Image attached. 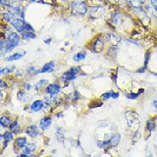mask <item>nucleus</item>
<instances>
[{
	"label": "nucleus",
	"instance_id": "obj_42",
	"mask_svg": "<svg viewBox=\"0 0 157 157\" xmlns=\"http://www.w3.org/2000/svg\"><path fill=\"white\" fill-rule=\"evenodd\" d=\"M64 116V114H63V112H60V113H57L56 114V117L57 118H62Z\"/></svg>",
	"mask_w": 157,
	"mask_h": 157
},
{
	"label": "nucleus",
	"instance_id": "obj_43",
	"mask_svg": "<svg viewBox=\"0 0 157 157\" xmlns=\"http://www.w3.org/2000/svg\"><path fill=\"white\" fill-rule=\"evenodd\" d=\"M50 42H51V38H46V39H44V43L49 44Z\"/></svg>",
	"mask_w": 157,
	"mask_h": 157
},
{
	"label": "nucleus",
	"instance_id": "obj_28",
	"mask_svg": "<svg viewBox=\"0 0 157 157\" xmlns=\"http://www.w3.org/2000/svg\"><path fill=\"white\" fill-rule=\"evenodd\" d=\"M17 97H18V99H19V100L24 101V102H26L27 99H28L27 93L25 92L24 90H19L18 93H17Z\"/></svg>",
	"mask_w": 157,
	"mask_h": 157
},
{
	"label": "nucleus",
	"instance_id": "obj_34",
	"mask_svg": "<svg viewBox=\"0 0 157 157\" xmlns=\"http://www.w3.org/2000/svg\"><path fill=\"white\" fill-rule=\"evenodd\" d=\"M112 93H113V90H110V91H108V92H105V93H103L102 94V99H109V98H112Z\"/></svg>",
	"mask_w": 157,
	"mask_h": 157
},
{
	"label": "nucleus",
	"instance_id": "obj_16",
	"mask_svg": "<svg viewBox=\"0 0 157 157\" xmlns=\"http://www.w3.org/2000/svg\"><path fill=\"white\" fill-rule=\"evenodd\" d=\"M156 129V122L153 119H149L146 121V130L149 132H153Z\"/></svg>",
	"mask_w": 157,
	"mask_h": 157
},
{
	"label": "nucleus",
	"instance_id": "obj_22",
	"mask_svg": "<svg viewBox=\"0 0 157 157\" xmlns=\"http://www.w3.org/2000/svg\"><path fill=\"white\" fill-rule=\"evenodd\" d=\"M97 146L99 148H108L111 147V140H97Z\"/></svg>",
	"mask_w": 157,
	"mask_h": 157
},
{
	"label": "nucleus",
	"instance_id": "obj_5",
	"mask_svg": "<svg viewBox=\"0 0 157 157\" xmlns=\"http://www.w3.org/2000/svg\"><path fill=\"white\" fill-rule=\"evenodd\" d=\"M44 106H45V102L43 100L38 99V100H34L31 104V106H29V108H31V110L33 112H39L43 109Z\"/></svg>",
	"mask_w": 157,
	"mask_h": 157
},
{
	"label": "nucleus",
	"instance_id": "obj_17",
	"mask_svg": "<svg viewBox=\"0 0 157 157\" xmlns=\"http://www.w3.org/2000/svg\"><path fill=\"white\" fill-rule=\"evenodd\" d=\"M0 124L3 128H7L11 125V121H10V118L6 115H2L0 117Z\"/></svg>",
	"mask_w": 157,
	"mask_h": 157
},
{
	"label": "nucleus",
	"instance_id": "obj_41",
	"mask_svg": "<svg viewBox=\"0 0 157 157\" xmlns=\"http://www.w3.org/2000/svg\"><path fill=\"white\" fill-rule=\"evenodd\" d=\"M111 4H118V3H120L121 0H108Z\"/></svg>",
	"mask_w": 157,
	"mask_h": 157
},
{
	"label": "nucleus",
	"instance_id": "obj_20",
	"mask_svg": "<svg viewBox=\"0 0 157 157\" xmlns=\"http://www.w3.org/2000/svg\"><path fill=\"white\" fill-rule=\"evenodd\" d=\"M9 129L13 134H19L20 132V125L17 121H14L13 123H11V125L9 126Z\"/></svg>",
	"mask_w": 157,
	"mask_h": 157
},
{
	"label": "nucleus",
	"instance_id": "obj_46",
	"mask_svg": "<svg viewBox=\"0 0 157 157\" xmlns=\"http://www.w3.org/2000/svg\"><path fill=\"white\" fill-rule=\"evenodd\" d=\"M116 78H117V76H116V75H113V76H112V80L115 82V81H116Z\"/></svg>",
	"mask_w": 157,
	"mask_h": 157
},
{
	"label": "nucleus",
	"instance_id": "obj_4",
	"mask_svg": "<svg viewBox=\"0 0 157 157\" xmlns=\"http://www.w3.org/2000/svg\"><path fill=\"white\" fill-rule=\"evenodd\" d=\"M51 124H52L51 117H49V116L43 117V118H41V120L39 121V128H40L42 131H46L50 128Z\"/></svg>",
	"mask_w": 157,
	"mask_h": 157
},
{
	"label": "nucleus",
	"instance_id": "obj_29",
	"mask_svg": "<svg viewBox=\"0 0 157 157\" xmlns=\"http://www.w3.org/2000/svg\"><path fill=\"white\" fill-rule=\"evenodd\" d=\"M56 137H57V140L59 142H63L64 141V134H63V130L61 129V128H58V129H57Z\"/></svg>",
	"mask_w": 157,
	"mask_h": 157
},
{
	"label": "nucleus",
	"instance_id": "obj_9",
	"mask_svg": "<svg viewBox=\"0 0 157 157\" xmlns=\"http://www.w3.org/2000/svg\"><path fill=\"white\" fill-rule=\"evenodd\" d=\"M26 134L32 137H36L38 136V129L36 125H31L26 129Z\"/></svg>",
	"mask_w": 157,
	"mask_h": 157
},
{
	"label": "nucleus",
	"instance_id": "obj_31",
	"mask_svg": "<svg viewBox=\"0 0 157 157\" xmlns=\"http://www.w3.org/2000/svg\"><path fill=\"white\" fill-rule=\"evenodd\" d=\"M69 98H70V99L73 100V101H76V100L78 99V98H80V93H78V91H73L72 93L69 94Z\"/></svg>",
	"mask_w": 157,
	"mask_h": 157
},
{
	"label": "nucleus",
	"instance_id": "obj_19",
	"mask_svg": "<svg viewBox=\"0 0 157 157\" xmlns=\"http://www.w3.org/2000/svg\"><path fill=\"white\" fill-rule=\"evenodd\" d=\"M22 38L25 39V40H31V39L36 38V33L32 32H24L22 33Z\"/></svg>",
	"mask_w": 157,
	"mask_h": 157
},
{
	"label": "nucleus",
	"instance_id": "obj_6",
	"mask_svg": "<svg viewBox=\"0 0 157 157\" xmlns=\"http://www.w3.org/2000/svg\"><path fill=\"white\" fill-rule=\"evenodd\" d=\"M103 46H104V39L101 36H98L93 42V51L96 53L100 52L103 49Z\"/></svg>",
	"mask_w": 157,
	"mask_h": 157
},
{
	"label": "nucleus",
	"instance_id": "obj_33",
	"mask_svg": "<svg viewBox=\"0 0 157 157\" xmlns=\"http://www.w3.org/2000/svg\"><path fill=\"white\" fill-rule=\"evenodd\" d=\"M149 59H150V51H147L144 55V67L147 68V65H148V62H149Z\"/></svg>",
	"mask_w": 157,
	"mask_h": 157
},
{
	"label": "nucleus",
	"instance_id": "obj_2",
	"mask_svg": "<svg viewBox=\"0 0 157 157\" xmlns=\"http://www.w3.org/2000/svg\"><path fill=\"white\" fill-rule=\"evenodd\" d=\"M20 36L16 33H11L9 34V36L6 38V51L7 52H10L12 51L13 49L16 47L19 42H20Z\"/></svg>",
	"mask_w": 157,
	"mask_h": 157
},
{
	"label": "nucleus",
	"instance_id": "obj_10",
	"mask_svg": "<svg viewBox=\"0 0 157 157\" xmlns=\"http://www.w3.org/2000/svg\"><path fill=\"white\" fill-rule=\"evenodd\" d=\"M36 150V145L34 144H27L23 148V153L29 156V155H32Z\"/></svg>",
	"mask_w": 157,
	"mask_h": 157
},
{
	"label": "nucleus",
	"instance_id": "obj_24",
	"mask_svg": "<svg viewBox=\"0 0 157 157\" xmlns=\"http://www.w3.org/2000/svg\"><path fill=\"white\" fill-rule=\"evenodd\" d=\"M131 36L134 38V40H140V39L144 37L140 31H136V29H132V33H131Z\"/></svg>",
	"mask_w": 157,
	"mask_h": 157
},
{
	"label": "nucleus",
	"instance_id": "obj_12",
	"mask_svg": "<svg viewBox=\"0 0 157 157\" xmlns=\"http://www.w3.org/2000/svg\"><path fill=\"white\" fill-rule=\"evenodd\" d=\"M77 78V74H74L70 71L65 72L62 75V81H65V82H71L73 80H76Z\"/></svg>",
	"mask_w": 157,
	"mask_h": 157
},
{
	"label": "nucleus",
	"instance_id": "obj_7",
	"mask_svg": "<svg viewBox=\"0 0 157 157\" xmlns=\"http://www.w3.org/2000/svg\"><path fill=\"white\" fill-rule=\"evenodd\" d=\"M45 91L48 94H58L59 91H60V86L57 85V83H50L45 87Z\"/></svg>",
	"mask_w": 157,
	"mask_h": 157
},
{
	"label": "nucleus",
	"instance_id": "obj_1",
	"mask_svg": "<svg viewBox=\"0 0 157 157\" xmlns=\"http://www.w3.org/2000/svg\"><path fill=\"white\" fill-rule=\"evenodd\" d=\"M72 7V14L73 15H81V16H85L88 12V5L85 0H74L71 2Z\"/></svg>",
	"mask_w": 157,
	"mask_h": 157
},
{
	"label": "nucleus",
	"instance_id": "obj_11",
	"mask_svg": "<svg viewBox=\"0 0 157 157\" xmlns=\"http://www.w3.org/2000/svg\"><path fill=\"white\" fill-rule=\"evenodd\" d=\"M54 68H55V63L54 62L46 63L40 69V73H52L54 71Z\"/></svg>",
	"mask_w": 157,
	"mask_h": 157
},
{
	"label": "nucleus",
	"instance_id": "obj_8",
	"mask_svg": "<svg viewBox=\"0 0 157 157\" xmlns=\"http://www.w3.org/2000/svg\"><path fill=\"white\" fill-rule=\"evenodd\" d=\"M105 37H106V40L111 42V44H112L113 46L118 45V43L121 41V37L116 36L115 33H107L106 36H105Z\"/></svg>",
	"mask_w": 157,
	"mask_h": 157
},
{
	"label": "nucleus",
	"instance_id": "obj_39",
	"mask_svg": "<svg viewBox=\"0 0 157 157\" xmlns=\"http://www.w3.org/2000/svg\"><path fill=\"white\" fill-rule=\"evenodd\" d=\"M24 87L26 88V90H31V88H32V86L29 85V83L25 82V83H24Z\"/></svg>",
	"mask_w": 157,
	"mask_h": 157
},
{
	"label": "nucleus",
	"instance_id": "obj_25",
	"mask_svg": "<svg viewBox=\"0 0 157 157\" xmlns=\"http://www.w3.org/2000/svg\"><path fill=\"white\" fill-rule=\"evenodd\" d=\"M129 2L131 4L132 8H134V7H141V6H144V5L145 4V2H144L142 0H129Z\"/></svg>",
	"mask_w": 157,
	"mask_h": 157
},
{
	"label": "nucleus",
	"instance_id": "obj_27",
	"mask_svg": "<svg viewBox=\"0 0 157 157\" xmlns=\"http://www.w3.org/2000/svg\"><path fill=\"white\" fill-rule=\"evenodd\" d=\"M15 70H16V67L15 66H9V67H5V68H2L1 71H0V74L1 75H4V74H10L14 72Z\"/></svg>",
	"mask_w": 157,
	"mask_h": 157
},
{
	"label": "nucleus",
	"instance_id": "obj_15",
	"mask_svg": "<svg viewBox=\"0 0 157 157\" xmlns=\"http://www.w3.org/2000/svg\"><path fill=\"white\" fill-rule=\"evenodd\" d=\"M86 4L88 7H93V6H104L105 1L104 0H86Z\"/></svg>",
	"mask_w": 157,
	"mask_h": 157
},
{
	"label": "nucleus",
	"instance_id": "obj_44",
	"mask_svg": "<svg viewBox=\"0 0 157 157\" xmlns=\"http://www.w3.org/2000/svg\"><path fill=\"white\" fill-rule=\"evenodd\" d=\"M152 104H153V106H154V108L157 110V100H154L153 102H152Z\"/></svg>",
	"mask_w": 157,
	"mask_h": 157
},
{
	"label": "nucleus",
	"instance_id": "obj_40",
	"mask_svg": "<svg viewBox=\"0 0 157 157\" xmlns=\"http://www.w3.org/2000/svg\"><path fill=\"white\" fill-rule=\"evenodd\" d=\"M119 92H114V91H113V93H112V98H115V99H116V98H118V97H119Z\"/></svg>",
	"mask_w": 157,
	"mask_h": 157
},
{
	"label": "nucleus",
	"instance_id": "obj_32",
	"mask_svg": "<svg viewBox=\"0 0 157 157\" xmlns=\"http://www.w3.org/2000/svg\"><path fill=\"white\" fill-rule=\"evenodd\" d=\"M48 83V81L47 80H41V81H39L36 85V90H39L40 87H42V86L44 85H47Z\"/></svg>",
	"mask_w": 157,
	"mask_h": 157
},
{
	"label": "nucleus",
	"instance_id": "obj_35",
	"mask_svg": "<svg viewBox=\"0 0 157 157\" xmlns=\"http://www.w3.org/2000/svg\"><path fill=\"white\" fill-rule=\"evenodd\" d=\"M0 4L2 5V6H9L10 4H11V0H0Z\"/></svg>",
	"mask_w": 157,
	"mask_h": 157
},
{
	"label": "nucleus",
	"instance_id": "obj_18",
	"mask_svg": "<svg viewBox=\"0 0 157 157\" xmlns=\"http://www.w3.org/2000/svg\"><path fill=\"white\" fill-rule=\"evenodd\" d=\"M110 140H111V147H115V146H117L118 144H119L120 140H121V136H120V134H115V135H113V136H111Z\"/></svg>",
	"mask_w": 157,
	"mask_h": 157
},
{
	"label": "nucleus",
	"instance_id": "obj_45",
	"mask_svg": "<svg viewBox=\"0 0 157 157\" xmlns=\"http://www.w3.org/2000/svg\"><path fill=\"white\" fill-rule=\"evenodd\" d=\"M144 88H140V90H139V93H140V94H141V93H144Z\"/></svg>",
	"mask_w": 157,
	"mask_h": 157
},
{
	"label": "nucleus",
	"instance_id": "obj_21",
	"mask_svg": "<svg viewBox=\"0 0 157 157\" xmlns=\"http://www.w3.org/2000/svg\"><path fill=\"white\" fill-rule=\"evenodd\" d=\"M86 57V52L82 51V52H78V53L75 54L73 59H74V61H75V62H80L82 60H85Z\"/></svg>",
	"mask_w": 157,
	"mask_h": 157
},
{
	"label": "nucleus",
	"instance_id": "obj_36",
	"mask_svg": "<svg viewBox=\"0 0 157 157\" xmlns=\"http://www.w3.org/2000/svg\"><path fill=\"white\" fill-rule=\"evenodd\" d=\"M69 71L74 73V74H78V72H80V68H78V67H71Z\"/></svg>",
	"mask_w": 157,
	"mask_h": 157
},
{
	"label": "nucleus",
	"instance_id": "obj_38",
	"mask_svg": "<svg viewBox=\"0 0 157 157\" xmlns=\"http://www.w3.org/2000/svg\"><path fill=\"white\" fill-rule=\"evenodd\" d=\"M0 83H1V88L2 90H4V88H6L7 87V85H6V82H5L3 80L0 81Z\"/></svg>",
	"mask_w": 157,
	"mask_h": 157
},
{
	"label": "nucleus",
	"instance_id": "obj_26",
	"mask_svg": "<svg viewBox=\"0 0 157 157\" xmlns=\"http://www.w3.org/2000/svg\"><path fill=\"white\" fill-rule=\"evenodd\" d=\"M27 73L29 74V75L36 76V75H38V74L40 73V70H39V69H37V68H36V67L32 66V67H29L27 69Z\"/></svg>",
	"mask_w": 157,
	"mask_h": 157
},
{
	"label": "nucleus",
	"instance_id": "obj_14",
	"mask_svg": "<svg viewBox=\"0 0 157 157\" xmlns=\"http://www.w3.org/2000/svg\"><path fill=\"white\" fill-rule=\"evenodd\" d=\"M15 144L18 147H21V148H24L25 146L28 144V140L26 137L24 136H20V137H17L16 140H15Z\"/></svg>",
	"mask_w": 157,
	"mask_h": 157
},
{
	"label": "nucleus",
	"instance_id": "obj_23",
	"mask_svg": "<svg viewBox=\"0 0 157 157\" xmlns=\"http://www.w3.org/2000/svg\"><path fill=\"white\" fill-rule=\"evenodd\" d=\"M1 139L6 140L8 142L12 141L14 140V136H13V132L10 131V132H5L3 135H1Z\"/></svg>",
	"mask_w": 157,
	"mask_h": 157
},
{
	"label": "nucleus",
	"instance_id": "obj_37",
	"mask_svg": "<svg viewBox=\"0 0 157 157\" xmlns=\"http://www.w3.org/2000/svg\"><path fill=\"white\" fill-rule=\"evenodd\" d=\"M42 3L49 4V5H53L54 4V0H41Z\"/></svg>",
	"mask_w": 157,
	"mask_h": 157
},
{
	"label": "nucleus",
	"instance_id": "obj_3",
	"mask_svg": "<svg viewBox=\"0 0 157 157\" xmlns=\"http://www.w3.org/2000/svg\"><path fill=\"white\" fill-rule=\"evenodd\" d=\"M90 15L91 18H100L102 17L105 13V7L104 6H93V7H90Z\"/></svg>",
	"mask_w": 157,
	"mask_h": 157
},
{
	"label": "nucleus",
	"instance_id": "obj_13",
	"mask_svg": "<svg viewBox=\"0 0 157 157\" xmlns=\"http://www.w3.org/2000/svg\"><path fill=\"white\" fill-rule=\"evenodd\" d=\"M25 54H26V51L16 52V53L12 54V55H10L9 57H7V58H6V61L12 62V61H15V60H19V59H21L22 57L25 56Z\"/></svg>",
	"mask_w": 157,
	"mask_h": 157
},
{
	"label": "nucleus",
	"instance_id": "obj_30",
	"mask_svg": "<svg viewBox=\"0 0 157 157\" xmlns=\"http://www.w3.org/2000/svg\"><path fill=\"white\" fill-rule=\"evenodd\" d=\"M126 97L127 98H129V99H132V100H134V99H136V98H139V96L140 95L139 92H129V93H126Z\"/></svg>",
	"mask_w": 157,
	"mask_h": 157
}]
</instances>
